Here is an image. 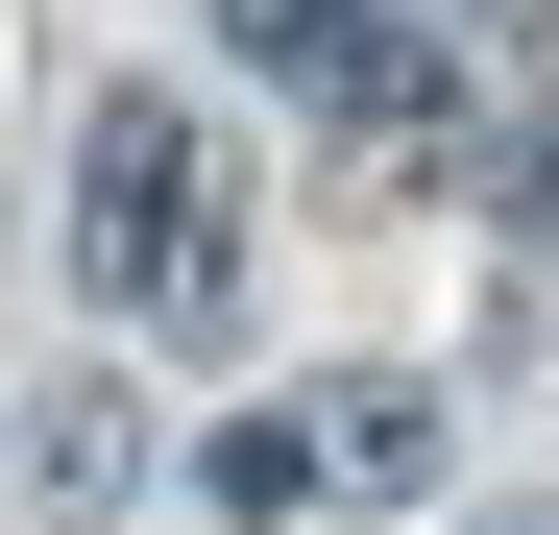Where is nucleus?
Returning <instances> with one entry per match:
<instances>
[{"instance_id": "f03ea898", "label": "nucleus", "mask_w": 559, "mask_h": 535, "mask_svg": "<svg viewBox=\"0 0 559 535\" xmlns=\"http://www.w3.org/2000/svg\"><path fill=\"white\" fill-rule=\"evenodd\" d=\"M293 487H438V390H414V366L293 390Z\"/></svg>"}, {"instance_id": "f257e3e1", "label": "nucleus", "mask_w": 559, "mask_h": 535, "mask_svg": "<svg viewBox=\"0 0 559 535\" xmlns=\"http://www.w3.org/2000/svg\"><path fill=\"white\" fill-rule=\"evenodd\" d=\"M73 268H98L146 341H219L243 317V146L195 98H98L73 122Z\"/></svg>"}, {"instance_id": "7ed1b4c3", "label": "nucleus", "mask_w": 559, "mask_h": 535, "mask_svg": "<svg viewBox=\"0 0 559 535\" xmlns=\"http://www.w3.org/2000/svg\"><path fill=\"white\" fill-rule=\"evenodd\" d=\"M462 122H487V146H559V0H487V25H462Z\"/></svg>"}, {"instance_id": "20e7f679", "label": "nucleus", "mask_w": 559, "mask_h": 535, "mask_svg": "<svg viewBox=\"0 0 559 535\" xmlns=\"http://www.w3.org/2000/svg\"><path fill=\"white\" fill-rule=\"evenodd\" d=\"M487 535H559V511H487Z\"/></svg>"}]
</instances>
